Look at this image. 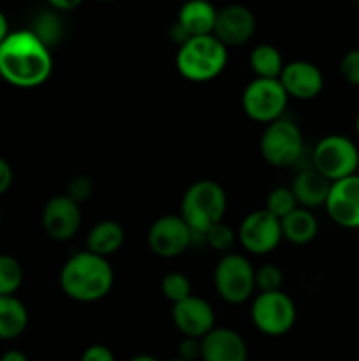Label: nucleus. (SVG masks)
I'll use <instances>...</instances> for the list:
<instances>
[{"mask_svg":"<svg viewBox=\"0 0 359 361\" xmlns=\"http://www.w3.org/2000/svg\"><path fill=\"white\" fill-rule=\"evenodd\" d=\"M257 28L256 16L241 4H227L217 11L213 35L225 46H243L253 37Z\"/></svg>","mask_w":359,"mask_h":361,"instance_id":"13","label":"nucleus"},{"mask_svg":"<svg viewBox=\"0 0 359 361\" xmlns=\"http://www.w3.org/2000/svg\"><path fill=\"white\" fill-rule=\"evenodd\" d=\"M278 81L284 90L287 92L289 99L298 101H310L315 99L324 88V76L319 67L306 60H294L285 63L282 69Z\"/></svg>","mask_w":359,"mask_h":361,"instance_id":"16","label":"nucleus"},{"mask_svg":"<svg viewBox=\"0 0 359 361\" xmlns=\"http://www.w3.org/2000/svg\"><path fill=\"white\" fill-rule=\"evenodd\" d=\"M32 32L41 42H44L49 49L58 44L63 37V21L56 11H42L37 14L32 23Z\"/></svg>","mask_w":359,"mask_h":361,"instance_id":"24","label":"nucleus"},{"mask_svg":"<svg viewBox=\"0 0 359 361\" xmlns=\"http://www.w3.org/2000/svg\"><path fill=\"white\" fill-rule=\"evenodd\" d=\"M23 284V268L20 261L0 254V296H13Z\"/></svg>","mask_w":359,"mask_h":361,"instance_id":"25","label":"nucleus"},{"mask_svg":"<svg viewBox=\"0 0 359 361\" xmlns=\"http://www.w3.org/2000/svg\"><path fill=\"white\" fill-rule=\"evenodd\" d=\"M178 358H182L185 361L201 360V341L199 338L183 337V341L178 344Z\"/></svg>","mask_w":359,"mask_h":361,"instance_id":"32","label":"nucleus"},{"mask_svg":"<svg viewBox=\"0 0 359 361\" xmlns=\"http://www.w3.org/2000/svg\"><path fill=\"white\" fill-rule=\"evenodd\" d=\"M340 74L348 85L359 88V49H351L341 56Z\"/></svg>","mask_w":359,"mask_h":361,"instance_id":"31","label":"nucleus"},{"mask_svg":"<svg viewBox=\"0 0 359 361\" xmlns=\"http://www.w3.org/2000/svg\"><path fill=\"white\" fill-rule=\"evenodd\" d=\"M280 226L282 238L294 245H306V243L313 242L319 233V222H317L315 215L301 207L285 215L280 221Z\"/></svg>","mask_w":359,"mask_h":361,"instance_id":"21","label":"nucleus"},{"mask_svg":"<svg viewBox=\"0 0 359 361\" xmlns=\"http://www.w3.org/2000/svg\"><path fill=\"white\" fill-rule=\"evenodd\" d=\"M0 361H28L25 353L18 351V349H11V351H6L2 356H0Z\"/></svg>","mask_w":359,"mask_h":361,"instance_id":"36","label":"nucleus"},{"mask_svg":"<svg viewBox=\"0 0 359 361\" xmlns=\"http://www.w3.org/2000/svg\"><path fill=\"white\" fill-rule=\"evenodd\" d=\"M113 284L115 271L109 261L88 250L70 256L60 270V288L74 302H99L111 293Z\"/></svg>","mask_w":359,"mask_h":361,"instance_id":"2","label":"nucleus"},{"mask_svg":"<svg viewBox=\"0 0 359 361\" xmlns=\"http://www.w3.org/2000/svg\"><path fill=\"white\" fill-rule=\"evenodd\" d=\"M7 35H9V23H7L6 14L0 11V44H2Z\"/></svg>","mask_w":359,"mask_h":361,"instance_id":"37","label":"nucleus"},{"mask_svg":"<svg viewBox=\"0 0 359 361\" xmlns=\"http://www.w3.org/2000/svg\"><path fill=\"white\" fill-rule=\"evenodd\" d=\"M80 204L65 194L55 196L46 203L42 210V228L46 235L55 242H69L81 228Z\"/></svg>","mask_w":359,"mask_h":361,"instance_id":"14","label":"nucleus"},{"mask_svg":"<svg viewBox=\"0 0 359 361\" xmlns=\"http://www.w3.org/2000/svg\"><path fill=\"white\" fill-rule=\"evenodd\" d=\"M53 73L51 49L34 32H9L0 44V78L16 88H37Z\"/></svg>","mask_w":359,"mask_h":361,"instance_id":"1","label":"nucleus"},{"mask_svg":"<svg viewBox=\"0 0 359 361\" xmlns=\"http://www.w3.org/2000/svg\"><path fill=\"white\" fill-rule=\"evenodd\" d=\"M0 80H2V78H0Z\"/></svg>","mask_w":359,"mask_h":361,"instance_id":"43","label":"nucleus"},{"mask_svg":"<svg viewBox=\"0 0 359 361\" xmlns=\"http://www.w3.org/2000/svg\"><path fill=\"white\" fill-rule=\"evenodd\" d=\"M196 236L180 215H164L148 229L146 242L151 252L164 259L178 257L194 243Z\"/></svg>","mask_w":359,"mask_h":361,"instance_id":"11","label":"nucleus"},{"mask_svg":"<svg viewBox=\"0 0 359 361\" xmlns=\"http://www.w3.org/2000/svg\"><path fill=\"white\" fill-rule=\"evenodd\" d=\"M236 235H238L243 249L253 256H264V254L273 252L284 240L280 221L264 208L246 215L239 224Z\"/></svg>","mask_w":359,"mask_h":361,"instance_id":"10","label":"nucleus"},{"mask_svg":"<svg viewBox=\"0 0 359 361\" xmlns=\"http://www.w3.org/2000/svg\"><path fill=\"white\" fill-rule=\"evenodd\" d=\"M125 242V231L116 221H101L90 229L87 236V250L106 257L118 252Z\"/></svg>","mask_w":359,"mask_h":361,"instance_id":"20","label":"nucleus"},{"mask_svg":"<svg viewBox=\"0 0 359 361\" xmlns=\"http://www.w3.org/2000/svg\"><path fill=\"white\" fill-rule=\"evenodd\" d=\"M80 361H116L115 355L109 348L102 344H94L90 348H87L81 355Z\"/></svg>","mask_w":359,"mask_h":361,"instance_id":"33","label":"nucleus"},{"mask_svg":"<svg viewBox=\"0 0 359 361\" xmlns=\"http://www.w3.org/2000/svg\"><path fill=\"white\" fill-rule=\"evenodd\" d=\"M217 11L215 6L208 0H187L180 7L176 23L190 35V37H199V35L213 34L215 20H217Z\"/></svg>","mask_w":359,"mask_h":361,"instance_id":"19","label":"nucleus"},{"mask_svg":"<svg viewBox=\"0 0 359 361\" xmlns=\"http://www.w3.org/2000/svg\"><path fill=\"white\" fill-rule=\"evenodd\" d=\"M0 222H2V212H0Z\"/></svg>","mask_w":359,"mask_h":361,"instance_id":"42","label":"nucleus"},{"mask_svg":"<svg viewBox=\"0 0 359 361\" xmlns=\"http://www.w3.org/2000/svg\"><path fill=\"white\" fill-rule=\"evenodd\" d=\"M282 282H284V274L277 264L267 263L256 270V289H259V293L280 291Z\"/></svg>","mask_w":359,"mask_h":361,"instance_id":"29","label":"nucleus"},{"mask_svg":"<svg viewBox=\"0 0 359 361\" xmlns=\"http://www.w3.org/2000/svg\"><path fill=\"white\" fill-rule=\"evenodd\" d=\"M355 136H358V140H359V113H358V116H355Z\"/></svg>","mask_w":359,"mask_h":361,"instance_id":"39","label":"nucleus"},{"mask_svg":"<svg viewBox=\"0 0 359 361\" xmlns=\"http://www.w3.org/2000/svg\"><path fill=\"white\" fill-rule=\"evenodd\" d=\"M236 238H238V235L234 233V229H232L231 226L225 224L224 221L215 224L213 228L204 235V242H206L211 249L224 254L231 252V249L236 243Z\"/></svg>","mask_w":359,"mask_h":361,"instance_id":"28","label":"nucleus"},{"mask_svg":"<svg viewBox=\"0 0 359 361\" xmlns=\"http://www.w3.org/2000/svg\"><path fill=\"white\" fill-rule=\"evenodd\" d=\"M46 2L56 13H69V11L77 9L84 0H46Z\"/></svg>","mask_w":359,"mask_h":361,"instance_id":"35","label":"nucleus"},{"mask_svg":"<svg viewBox=\"0 0 359 361\" xmlns=\"http://www.w3.org/2000/svg\"><path fill=\"white\" fill-rule=\"evenodd\" d=\"M129 361H160V360H157L155 356H150V355H139V356H134V358H130Z\"/></svg>","mask_w":359,"mask_h":361,"instance_id":"38","label":"nucleus"},{"mask_svg":"<svg viewBox=\"0 0 359 361\" xmlns=\"http://www.w3.org/2000/svg\"><path fill=\"white\" fill-rule=\"evenodd\" d=\"M172 323L183 337L203 338L215 328V310L206 300L192 295L172 305Z\"/></svg>","mask_w":359,"mask_h":361,"instance_id":"15","label":"nucleus"},{"mask_svg":"<svg viewBox=\"0 0 359 361\" xmlns=\"http://www.w3.org/2000/svg\"><path fill=\"white\" fill-rule=\"evenodd\" d=\"M92 192H94V183H92V180L84 175H76L74 178L69 180V183H67L65 196L70 197L73 201H76L77 204L90 200Z\"/></svg>","mask_w":359,"mask_h":361,"instance_id":"30","label":"nucleus"},{"mask_svg":"<svg viewBox=\"0 0 359 361\" xmlns=\"http://www.w3.org/2000/svg\"><path fill=\"white\" fill-rule=\"evenodd\" d=\"M213 284L225 303L241 305L256 293V268L241 254H224L215 267Z\"/></svg>","mask_w":359,"mask_h":361,"instance_id":"5","label":"nucleus"},{"mask_svg":"<svg viewBox=\"0 0 359 361\" xmlns=\"http://www.w3.org/2000/svg\"><path fill=\"white\" fill-rule=\"evenodd\" d=\"M327 215L344 229H359V175L331 183L326 204Z\"/></svg>","mask_w":359,"mask_h":361,"instance_id":"12","label":"nucleus"},{"mask_svg":"<svg viewBox=\"0 0 359 361\" xmlns=\"http://www.w3.org/2000/svg\"><path fill=\"white\" fill-rule=\"evenodd\" d=\"M331 183L333 182H329L326 176H322L317 169L310 166V168L301 169L296 175L291 190L294 194L296 201H298V207L310 210V208L324 207L326 204Z\"/></svg>","mask_w":359,"mask_h":361,"instance_id":"18","label":"nucleus"},{"mask_svg":"<svg viewBox=\"0 0 359 361\" xmlns=\"http://www.w3.org/2000/svg\"><path fill=\"white\" fill-rule=\"evenodd\" d=\"M201 360L203 361H246L248 348L238 331L231 328H213L201 338Z\"/></svg>","mask_w":359,"mask_h":361,"instance_id":"17","label":"nucleus"},{"mask_svg":"<svg viewBox=\"0 0 359 361\" xmlns=\"http://www.w3.org/2000/svg\"><path fill=\"white\" fill-rule=\"evenodd\" d=\"M160 291L168 302L172 305L178 302H183L185 298L192 296V286L187 275L180 274V271H171V274L164 275L160 282Z\"/></svg>","mask_w":359,"mask_h":361,"instance_id":"26","label":"nucleus"},{"mask_svg":"<svg viewBox=\"0 0 359 361\" xmlns=\"http://www.w3.org/2000/svg\"><path fill=\"white\" fill-rule=\"evenodd\" d=\"M169 361H185V360H182V358H178V356H176V358H171Z\"/></svg>","mask_w":359,"mask_h":361,"instance_id":"41","label":"nucleus"},{"mask_svg":"<svg viewBox=\"0 0 359 361\" xmlns=\"http://www.w3.org/2000/svg\"><path fill=\"white\" fill-rule=\"evenodd\" d=\"M248 63L256 78L264 80H278L285 66L282 53L273 44H257L250 53Z\"/></svg>","mask_w":359,"mask_h":361,"instance_id":"23","label":"nucleus"},{"mask_svg":"<svg viewBox=\"0 0 359 361\" xmlns=\"http://www.w3.org/2000/svg\"><path fill=\"white\" fill-rule=\"evenodd\" d=\"M97 2H106V4H111V2H118V0H97Z\"/></svg>","mask_w":359,"mask_h":361,"instance_id":"40","label":"nucleus"},{"mask_svg":"<svg viewBox=\"0 0 359 361\" xmlns=\"http://www.w3.org/2000/svg\"><path fill=\"white\" fill-rule=\"evenodd\" d=\"M227 48L215 37L199 35L183 42L176 53V69L192 83L211 81L224 73L227 66Z\"/></svg>","mask_w":359,"mask_h":361,"instance_id":"4","label":"nucleus"},{"mask_svg":"<svg viewBox=\"0 0 359 361\" xmlns=\"http://www.w3.org/2000/svg\"><path fill=\"white\" fill-rule=\"evenodd\" d=\"M289 95L278 80L253 78L241 94V108L253 122L267 126L284 118Z\"/></svg>","mask_w":359,"mask_h":361,"instance_id":"8","label":"nucleus"},{"mask_svg":"<svg viewBox=\"0 0 359 361\" xmlns=\"http://www.w3.org/2000/svg\"><path fill=\"white\" fill-rule=\"evenodd\" d=\"M28 326L27 307L16 296H0V341H14Z\"/></svg>","mask_w":359,"mask_h":361,"instance_id":"22","label":"nucleus"},{"mask_svg":"<svg viewBox=\"0 0 359 361\" xmlns=\"http://www.w3.org/2000/svg\"><path fill=\"white\" fill-rule=\"evenodd\" d=\"M312 168L329 182L355 175L359 168V148L351 137L329 134L315 145L312 152Z\"/></svg>","mask_w":359,"mask_h":361,"instance_id":"6","label":"nucleus"},{"mask_svg":"<svg viewBox=\"0 0 359 361\" xmlns=\"http://www.w3.org/2000/svg\"><path fill=\"white\" fill-rule=\"evenodd\" d=\"M11 183H13V168L6 159L0 157V196L7 192Z\"/></svg>","mask_w":359,"mask_h":361,"instance_id":"34","label":"nucleus"},{"mask_svg":"<svg viewBox=\"0 0 359 361\" xmlns=\"http://www.w3.org/2000/svg\"><path fill=\"white\" fill-rule=\"evenodd\" d=\"M296 305L284 291L259 293L250 307L252 323L267 337H282L296 324Z\"/></svg>","mask_w":359,"mask_h":361,"instance_id":"9","label":"nucleus"},{"mask_svg":"<svg viewBox=\"0 0 359 361\" xmlns=\"http://www.w3.org/2000/svg\"><path fill=\"white\" fill-rule=\"evenodd\" d=\"M296 208H298V201H296L291 187H277V189H273L267 194L266 208L264 210H267L278 221H282L285 215H289Z\"/></svg>","mask_w":359,"mask_h":361,"instance_id":"27","label":"nucleus"},{"mask_svg":"<svg viewBox=\"0 0 359 361\" xmlns=\"http://www.w3.org/2000/svg\"><path fill=\"white\" fill-rule=\"evenodd\" d=\"M227 210V196L220 183L213 180H199L183 194L182 214L196 238H204L215 224L224 221Z\"/></svg>","mask_w":359,"mask_h":361,"instance_id":"3","label":"nucleus"},{"mask_svg":"<svg viewBox=\"0 0 359 361\" xmlns=\"http://www.w3.org/2000/svg\"><path fill=\"white\" fill-rule=\"evenodd\" d=\"M259 150L264 161L273 168H289L301 159L305 150V137L294 122L280 118L264 127Z\"/></svg>","mask_w":359,"mask_h":361,"instance_id":"7","label":"nucleus"}]
</instances>
